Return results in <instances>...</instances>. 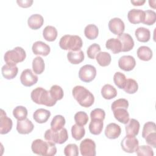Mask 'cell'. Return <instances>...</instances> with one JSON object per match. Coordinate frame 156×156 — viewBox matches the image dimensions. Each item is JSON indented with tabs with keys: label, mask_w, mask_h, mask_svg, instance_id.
<instances>
[{
	"label": "cell",
	"mask_w": 156,
	"mask_h": 156,
	"mask_svg": "<svg viewBox=\"0 0 156 156\" xmlns=\"http://www.w3.org/2000/svg\"><path fill=\"white\" fill-rule=\"evenodd\" d=\"M105 47L110 50L113 54H118L121 52L122 45L119 39L112 38L108 39L105 43Z\"/></svg>",
	"instance_id": "obj_27"
},
{
	"label": "cell",
	"mask_w": 156,
	"mask_h": 156,
	"mask_svg": "<svg viewBox=\"0 0 156 156\" xmlns=\"http://www.w3.org/2000/svg\"><path fill=\"white\" fill-rule=\"evenodd\" d=\"M144 139L146 140V142L149 145L152 146L154 148L156 147V132H153L151 133L150 135H147Z\"/></svg>",
	"instance_id": "obj_48"
},
{
	"label": "cell",
	"mask_w": 156,
	"mask_h": 156,
	"mask_svg": "<svg viewBox=\"0 0 156 156\" xmlns=\"http://www.w3.org/2000/svg\"><path fill=\"white\" fill-rule=\"evenodd\" d=\"M32 50L35 55L46 56L49 54L51 49L49 46L46 43L41 41H37L33 44Z\"/></svg>",
	"instance_id": "obj_15"
},
{
	"label": "cell",
	"mask_w": 156,
	"mask_h": 156,
	"mask_svg": "<svg viewBox=\"0 0 156 156\" xmlns=\"http://www.w3.org/2000/svg\"><path fill=\"white\" fill-rule=\"evenodd\" d=\"M30 98L35 103L44 105L47 107H52L57 102L52 98L49 91L42 87H37L34 89L31 92Z\"/></svg>",
	"instance_id": "obj_3"
},
{
	"label": "cell",
	"mask_w": 156,
	"mask_h": 156,
	"mask_svg": "<svg viewBox=\"0 0 156 156\" xmlns=\"http://www.w3.org/2000/svg\"><path fill=\"white\" fill-rule=\"evenodd\" d=\"M16 2L18 3V5L21 7H24V8H26V7H30L33 3V1L32 0H17Z\"/></svg>",
	"instance_id": "obj_49"
},
{
	"label": "cell",
	"mask_w": 156,
	"mask_h": 156,
	"mask_svg": "<svg viewBox=\"0 0 156 156\" xmlns=\"http://www.w3.org/2000/svg\"><path fill=\"white\" fill-rule=\"evenodd\" d=\"M96 76V69L91 65H85L79 71V77L84 82H91Z\"/></svg>",
	"instance_id": "obj_7"
},
{
	"label": "cell",
	"mask_w": 156,
	"mask_h": 156,
	"mask_svg": "<svg viewBox=\"0 0 156 156\" xmlns=\"http://www.w3.org/2000/svg\"><path fill=\"white\" fill-rule=\"evenodd\" d=\"M26 57V54L24 49L21 47L17 46L12 50L7 51L4 54V58L6 63L16 65L23 62Z\"/></svg>",
	"instance_id": "obj_6"
},
{
	"label": "cell",
	"mask_w": 156,
	"mask_h": 156,
	"mask_svg": "<svg viewBox=\"0 0 156 156\" xmlns=\"http://www.w3.org/2000/svg\"><path fill=\"white\" fill-rule=\"evenodd\" d=\"M139 146L138 140L135 136L127 135L121 141V146L122 150L127 153H133Z\"/></svg>",
	"instance_id": "obj_8"
},
{
	"label": "cell",
	"mask_w": 156,
	"mask_h": 156,
	"mask_svg": "<svg viewBox=\"0 0 156 156\" xmlns=\"http://www.w3.org/2000/svg\"><path fill=\"white\" fill-rule=\"evenodd\" d=\"M98 63L101 66H107L110 65L112 57L110 54L107 52H100L96 57Z\"/></svg>",
	"instance_id": "obj_32"
},
{
	"label": "cell",
	"mask_w": 156,
	"mask_h": 156,
	"mask_svg": "<svg viewBox=\"0 0 156 156\" xmlns=\"http://www.w3.org/2000/svg\"><path fill=\"white\" fill-rule=\"evenodd\" d=\"M13 115L18 121L23 120L27 118V110L24 106H16L13 110Z\"/></svg>",
	"instance_id": "obj_37"
},
{
	"label": "cell",
	"mask_w": 156,
	"mask_h": 156,
	"mask_svg": "<svg viewBox=\"0 0 156 156\" xmlns=\"http://www.w3.org/2000/svg\"><path fill=\"white\" fill-rule=\"evenodd\" d=\"M44 137L46 141L61 144L67 141L68 134L66 129L64 127L58 130H54L50 129L45 132Z\"/></svg>",
	"instance_id": "obj_5"
},
{
	"label": "cell",
	"mask_w": 156,
	"mask_h": 156,
	"mask_svg": "<svg viewBox=\"0 0 156 156\" xmlns=\"http://www.w3.org/2000/svg\"><path fill=\"white\" fill-rule=\"evenodd\" d=\"M12 120L9 118L5 112L1 109V117H0V133L6 134L8 133L12 128Z\"/></svg>",
	"instance_id": "obj_13"
},
{
	"label": "cell",
	"mask_w": 156,
	"mask_h": 156,
	"mask_svg": "<svg viewBox=\"0 0 156 156\" xmlns=\"http://www.w3.org/2000/svg\"><path fill=\"white\" fill-rule=\"evenodd\" d=\"M135 35L138 41L143 43L147 42L151 38L150 30L144 27H138L135 31Z\"/></svg>",
	"instance_id": "obj_26"
},
{
	"label": "cell",
	"mask_w": 156,
	"mask_h": 156,
	"mask_svg": "<svg viewBox=\"0 0 156 156\" xmlns=\"http://www.w3.org/2000/svg\"><path fill=\"white\" fill-rule=\"evenodd\" d=\"M128 107L129 102L127 99L124 98H120L113 101L111 105L112 110H113L117 108H125L127 109Z\"/></svg>",
	"instance_id": "obj_46"
},
{
	"label": "cell",
	"mask_w": 156,
	"mask_h": 156,
	"mask_svg": "<svg viewBox=\"0 0 156 156\" xmlns=\"http://www.w3.org/2000/svg\"><path fill=\"white\" fill-rule=\"evenodd\" d=\"M44 60L40 56L36 57L32 61V69L35 73L37 74H41L44 70Z\"/></svg>",
	"instance_id": "obj_34"
},
{
	"label": "cell",
	"mask_w": 156,
	"mask_h": 156,
	"mask_svg": "<svg viewBox=\"0 0 156 156\" xmlns=\"http://www.w3.org/2000/svg\"><path fill=\"white\" fill-rule=\"evenodd\" d=\"M101 94L105 99H112L117 95V90L110 84H105L101 88Z\"/></svg>",
	"instance_id": "obj_29"
},
{
	"label": "cell",
	"mask_w": 156,
	"mask_h": 156,
	"mask_svg": "<svg viewBox=\"0 0 156 156\" xmlns=\"http://www.w3.org/2000/svg\"><path fill=\"white\" fill-rule=\"evenodd\" d=\"M131 3L132 4H133V5H136V6H140V5H143L146 1L145 0H132Z\"/></svg>",
	"instance_id": "obj_50"
},
{
	"label": "cell",
	"mask_w": 156,
	"mask_h": 156,
	"mask_svg": "<svg viewBox=\"0 0 156 156\" xmlns=\"http://www.w3.org/2000/svg\"><path fill=\"white\" fill-rule=\"evenodd\" d=\"M135 65V59L132 55H123L118 60L119 67L125 71H130L132 70Z\"/></svg>",
	"instance_id": "obj_12"
},
{
	"label": "cell",
	"mask_w": 156,
	"mask_h": 156,
	"mask_svg": "<svg viewBox=\"0 0 156 156\" xmlns=\"http://www.w3.org/2000/svg\"><path fill=\"white\" fill-rule=\"evenodd\" d=\"M82 45V40L78 35H65L62 37L59 41V46L63 50L78 51L81 49Z\"/></svg>",
	"instance_id": "obj_4"
},
{
	"label": "cell",
	"mask_w": 156,
	"mask_h": 156,
	"mask_svg": "<svg viewBox=\"0 0 156 156\" xmlns=\"http://www.w3.org/2000/svg\"><path fill=\"white\" fill-rule=\"evenodd\" d=\"M85 134V130L83 126L74 124L71 127V135L76 140H80Z\"/></svg>",
	"instance_id": "obj_36"
},
{
	"label": "cell",
	"mask_w": 156,
	"mask_h": 156,
	"mask_svg": "<svg viewBox=\"0 0 156 156\" xmlns=\"http://www.w3.org/2000/svg\"><path fill=\"white\" fill-rule=\"evenodd\" d=\"M1 72L5 79L9 80L13 79L16 76L18 72V68L16 65L6 63L2 67Z\"/></svg>",
	"instance_id": "obj_19"
},
{
	"label": "cell",
	"mask_w": 156,
	"mask_h": 156,
	"mask_svg": "<svg viewBox=\"0 0 156 156\" xmlns=\"http://www.w3.org/2000/svg\"><path fill=\"white\" fill-rule=\"evenodd\" d=\"M138 57L143 61H149L152 57V51L151 49L146 46H141L137 49Z\"/></svg>",
	"instance_id": "obj_28"
},
{
	"label": "cell",
	"mask_w": 156,
	"mask_h": 156,
	"mask_svg": "<svg viewBox=\"0 0 156 156\" xmlns=\"http://www.w3.org/2000/svg\"><path fill=\"white\" fill-rule=\"evenodd\" d=\"M50 116V111L44 108H38L34 113L33 118L37 122L42 124L46 122L49 119Z\"/></svg>",
	"instance_id": "obj_21"
},
{
	"label": "cell",
	"mask_w": 156,
	"mask_h": 156,
	"mask_svg": "<svg viewBox=\"0 0 156 156\" xmlns=\"http://www.w3.org/2000/svg\"><path fill=\"white\" fill-rule=\"evenodd\" d=\"M135 152L138 156H153L154 155V151L152 147L146 145H142L138 146L137 149L136 150Z\"/></svg>",
	"instance_id": "obj_43"
},
{
	"label": "cell",
	"mask_w": 156,
	"mask_h": 156,
	"mask_svg": "<svg viewBox=\"0 0 156 156\" xmlns=\"http://www.w3.org/2000/svg\"><path fill=\"white\" fill-rule=\"evenodd\" d=\"M113 81L119 88L122 89L126 82V76L121 72H116L113 76Z\"/></svg>",
	"instance_id": "obj_42"
},
{
	"label": "cell",
	"mask_w": 156,
	"mask_h": 156,
	"mask_svg": "<svg viewBox=\"0 0 156 156\" xmlns=\"http://www.w3.org/2000/svg\"><path fill=\"white\" fill-rule=\"evenodd\" d=\"M98 34L99 29L95 24H90L85 27L84 34L89 40H94L98 37Z\"/></svg>",
	"instance_id": "obj_31"
},
{
	"label": "cell",
	"mask_w": 156,
	"mask_h": 156,
	"mask_svg": "<svg viewBox=\"0 0 156 156\" xmlns=\"http://www.w3.org/2000/svg\"><path fill=\"white\" fill-rule=\"evenodd\" d=\"M72 94L77 102L83 107H90L94 103L93 94L83 86H75L72 90Z\"/></svg>",
	"instance_id": "obj_2"
},
{
	"label": "cell",
	"mask_w": 156,
	"mask_h": 156,
	"mask_svg": "<svg viewBox=\"0 0 156 156\" xmlns=\"http://www.w3.org/2000/svg\"><path fill=\"white\" fill-rule=\"evenodd\" d=\"M101 47L97 43H93L91 44L87 49V55L90 58L94 59L98 54L101 52Z\"/></svg>",
	"instance_id": "obj_45"
},
{
	"label": "cell",
	"mask_w": 156,
	"mask_h": 156,
	"mask_svg": "<svg viewBox=\"0 0 156 156\" xmlns=\"http://www.w3.org/2000/svg\"><path fill=\"white\" fill-rule=\"evenodd\" d=\"M126 124L125 129L126 135L136 136L138 134L140 125L138 120L132 118Z\"/></svg>",
	"instance_id": "obj_22"
},
{
	"label": "cell",
	"mask_w": 156,
	"mask_h": 156,
	"mask_svg": "<svg viewBox=\"0 0 156 156\" xmlns=\"http://www.w3.org/2000/svg\"><path fill=\"white\" fill-rule=\"evenodd\" d=\"M117 38L121 41L122 52H128L133 49L134 46V41L130 34L123 33L121 35H118Z\"/></svg>",
	"instance_id": "obj_14"
},
{
	"label": "cell",
	"mask_w": 156,
	"mask_h": 156,
	"mask_svg": "<svg viewBox=\"0 0 156 156\" xmlns=\"http://www.w3.org/2000/svg\"><path fill=\"white\" fill-rule=\"evenodd\" d=\"M84 53L80 49L76 51H69L67 54V58L68 61L74 65L79 64L84 60Z\"/></svg>",
	"instance_id": "obj_24"
},
{
	"label": "cell",
	"mask_w": 156,
	"mask_h": 156,
	"mask_svg": "<svg viewBox=\"0 0 156 156\" xmlns=\"http://www.w3.org/2000/svg\"><path fill=\"white\" fill-rule=\"evenodd\" d=\"M65 122V119L62 115H55L54 116L51 122V127L54 130H60L63 128Z\"/></svg>",
	"instance_id": "obj_33"
},
{
	"label": "cell",
	"mask_w": 156,
	"mask_h": 156,
	"mask_svg": "<svg viewBox=\"0 0 156 156\" xmlns=\"http://www.w3.org/2000/svg\"><path fill=\"white\" fill-rule=\"evenodd\" d=\"M34 128L33 123L27 118L17 121L16 130L20 134H28L33 130Z\"/></svg>",
	"instance_id": "obj_16"
},
{
	"label": "cell",
	"mask_w": 156,
	"mask_h": 156,
	"mask_svg": "<svg viewBox=\"0 0 156 156\" xmlns=\"http://www.w3.org/2000/svg\"><path fill=\"white\" fill-rule=\"evenodd\" d=\"M105 111L100 108H97L92 110L90 113L91 119H99L104 120L105 119Z\"/></svg>",
	"instance_id": "obj_47"
},
{
	"label": "cell",
	"mask_w": 156,
	"mask_h": 156,
	"mask_svg": "<svg viewBox=\"0 0 156 156\" xmlns=\"http://www.w3.org/2000/svg\"><path fill=\"white\" fill-rule=\"evenodd\" d=\"M112 111L115 119L119 122L126 124L129 121V114L127 108H117Z\"/></svg>",
	"instance_id": "obj_23"
},
{
	"label": "cell",
	"mask_w": 156,
	"mask_h": 156,
	"mask_svg": "<svg viewBox=\"0 0 156 156\" xmlns=\"http://www.w3.org/2000/svg\"><path fill=\"white\" fill-rule=\"evenodd\" d=\"M80 154L83 156H95L96 144L90 138H85L80 144Z\"/></svg>",
	"instance_id": "obj_9"
},
{
	"label": "cell",
	"mask_w": 156,
	"mask_h": 156,
	"mask_svg": "<svg viewBox=\"0 0 156 156\" xmlns=\"http://www.w3.org/2000/svg\"><path fill=\"white\" fill-rule=\"evenodd\" d=\"M44 23L43 17L38 13L33 14L29 16L27 20V24L29 27L33 29L37 30L40 29Z\"/></svg>",
	"instance_id": "obj_20"
},
{
	"label": "cell",
	"mask_w": 156,
	"mask_h": 156,
	"mask_svg": "<svg viewBox=\"0 0 156 156\" xmlns=\"http://www.w3.org/2000/svg\"><path fill=\"white\" fill-rule=\"evenodd\" d=\"M144 16V12L141 9H133L130 10L127 13V18L132 24H138L142 23Z\"/></svg>",
	"instance_id": "obj_18"
},
{
	"label": "cell",
	"mask_w": 156,
	"mask_h": 156,
	"mask_svg": "<svg viewBox=\"0 0 156 156\" xmlns=\"http://www.w3.org/2000/svg\"><path fill=\"white\" fill-rule=\"evenodd\" d=\"M43 36L46 41H53L57 37V30L52 26H47L43 30Z\"/></svg>",
	"instance_id": "obj_30"
},
{
	"label": "cell",
	"mask_w": 156,
	"mask_h": 156,
	"mask_svg": "<svg viewBox=\"0 0 156 156\" xmlns=\"http://www.w3.org/2000/svg\"><path fill=\"white\" fill-rule=\"evenodd\" d=\"M144 16L142 23L144 24L151 26L155 23L156 21V13L154 10H147L144 11Z\"/></svg>",
	"instance_id": "obj_38"
},
{
	"label": "cell",
	"mask_w": 156,
	"mask_h": 156,
	"mask_svg": "<svg viewBox=\"0 0 156 156\" xmlns=\"http://www.w3.org/2000/svg\"><path fill=\"white\" fill-rule=\"evenodd\" d=\"M153 132H156V125L154 122L149 121L146 122L142 130V136L145 138L147 135Z\"/></svg>",
	"instance_id": "obj_41"
},
{
	"label": "cell",
	"mask_w": 156,
	"mask_h": 156,
	"mask_svg": "<svg viewBox=\"0 0 156 156\" xmlns=\"http://www.w3.org/2000/svg\"><path fill=\"white\" fill-rule=\"evenodd\" d=\"M50 94L52 98L55 101L61 100L63 98L64 93L62 88L57 85H54L51 87L49 90Z\"/></svg>",
	"instance_id": "obj_39"
},
{
	"label": "cell",
	"mask_w": 156,
	"mask_h": 156,
	"mask_svg": "<svg viewBox=\"0 0 156 156\" xmlns=\"http://www.w3.org/2000/svg\"><path fill=\"white\" fill-rule=\"evenodd\" d=\"M33 153L43 156H52L55 155L57 148L55 143L50 141H44L41 139L34 140L31 144Z\"/></svg>",
	"instance_id": "obj_1"
},
{
	"label": "cell",
	"mask_w": 156,
	"mask_h": 156,
	"mask_svg": "<svg viewBox=\"0 0 156 156\" xmlns=\"http://www.w3.org/2000/svg\"><path fill=\"white\" fill-rule=\"evenodd\" d=\"M64 154L66 156H77L79 148L76 144H68L64 148Z\"/></svg>",
	"instance_id": "obj_44"
},
{
	"label": "cell",
	"mask_w": 156,
	"mask_h": 156,
	"mask_svg": "<svg viewBox=\"0 0 156 156\" xmlns=\"http://www.w3.org/2000/svg\"><path fill=\"white\" fill-rule=\"evenodd\" d=\"M38 77L35 75L31 69H26L21 74V83L25 87H31L35 84L38 81Z\"/></svg>",
	"instance_id": "obj_10"
},
{
	"label": "cell",
	"mask_w": 156,
	"mask_h": 156,
	"mask_svg": "<svg viewBox=\"0 0 156 156\" xmlns=\"http://www.w3.org/2000/svg\"><path fill=\"white\" fill-rule=\"evenodd\" d=\"M104 120L99 119H91V122L89 124V130L91 134L98 135H99L103 129Z\"/></svg>",
	"instance_id": "obj_25"
},
{
	"label": "cell",
	"mask_w": 156,
	"mask_h": 156,
	"mask_svg": "<svg viewBox=\"0 0 156 156\" xmlns=\"http://www.w3.org/2000/svg\"><path fill=\"white\" fill-rule=\"evenodd\" d=\"M123 90L128 94H133L136 93L138 89V85L136 81L133 79H127Z\"/></svg>",
	"instance_id": "obj_35"
},
{
	"label": "cell",
	"mask_w": 156,
	"mask_h": 156,
	"mask_svg": "<svg viewBox=\"0 0 156 156\" xmlns=\"http://www.w3.org/2000/svg\"><path fill=\"white\" fill-rule=\"evenodd\" d=\"M121 133V129L119 125L112 122L108 124L105 129V135L109 139H116L118 138Z\"/></svg>",
	"instance_id": "obj_17"
},
{
	"label": "cell",
	"mask_w": 156,
	"mask_h": 156,
	"mask_svg": "<svg viewBox=\"0 0 156 156\" xmlns=\"http://www.w3.org/2000/svg\"><path fill=\"white\" fill-rule=\"evenodd\" d=\"M74 118L76 124L80 126H83L85 124H87L88 121V115L85 112H82V111L77 112L74 115Z\"/></svg>",
	"instance_id": "obj_40"
},
{
	"label": "cell",
	"mask_w": 156,
	"mask_h": 156,
	"mask_svg": "<svg viewBox=\"0 0 156 156\" xmlns=\"http://www.w3.org/2000/svg\"><path fill=\"white\" fill-rule=\"evenodd\" d=\"M108 28L113 34L120 35L123 34L125 30V24L121 18L116 17L109 21Z\"/></svg>",
	"instance_id": "obj_11"
}]
</instances>
